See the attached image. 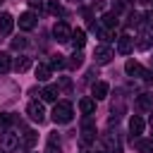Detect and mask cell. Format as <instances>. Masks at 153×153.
<instances>
[{"label": "cell", "mask_w": 153, "mask_h": 153, "mask_svg": "<svg viewBox=\"0 0 153 153\" xmlns=\"http://www.w3.org/2000/svg\"><path fill=\"white\" fill-rule=\"evenodd\" d=\"M72 117H74L72 103H67V100L55 103V108H53V122L55 124H67V122H72Z\"/></svg>", "instance_id": "1"}, {"label": "cell", "mask_w": 153, "mask_h": 153, "mask_svg": "<svg viewBox=\"0 0 153 153\" xmlns=\"http://www.w3.org/2000/svg\"><path fill=\"white\" fill-rule=\"evenodd\" d=\"M53 36H55L57 43L72 41V29H69V24H67V22H57V24L53 26Z\"/></svg>", "instance_id": "2"}, {"label": "cell", "mask_w": 153, "mask_h": 153, "mask_svg": "<svg viewBox=\"0 0 153 153\" xmlns=\"http://www.w3.org/2000/svg\"><path fill=\"white\" fill-rule=\"evenodd\" d=\"M17 146H19V136L17 134H12V131H2L0 134V148L2 151L12 153V151H17Z\"/></svg>", "instance_id": "3"}, {"label": "cell", "mask_w": 153, "mask_h": 153, "mask_svg": "<svg viewBox=\"0 0 153 153\" xmlns=\"http://www.w3.org/2000/svg\"><path fill=\"white\" fill-rule=\"evenodd\" d=\"M26 115H29L33 122H38V124L45 120V110H43V105H41V103H36V100H31V103L26 105Z\"/></svg>", "instance_id": "4"}, {"label": "cell", "mask_w": 153, "mask_h": 153, "mask_svg": "<svg viewBox=\"0 0 153 153\" xmlns=\"http://www.w3.org/2000/svg\"><path fill=\"white\" fill-rule=\"evenodd\" d=\"M134 45H136V41H134L131 36H120V41H117V53L129 55V53L134 50Z\"/></svg>", "instance_id": "5"}, {"label": "cell", "mask_w": 153, "mask_h": 153, "mask_svg": "<svg viewBox=\"0 0 153 153\" xmlns=\"http://www.w3.org/2000/svg\"><path fill=\"white\" fill-rule=\"evenodd\" d=\"M93 57H96V62H98V65H108V62L112 60V50H110L108 45H98V48H96V53H93Z\"/></svg>", "instance_id": "6"}, {"label": "cell", "mask_w": 153, "mask_h": 153, "mask_svg": "<svg viewBox=\"0 0 153 153\" xmlns=\"http://www.w3.org/2000/svg\"><path fill=\"white\" fill-rule=\"evenodd\" d=\"M143 129H146V122H143V117L134 115V117L129 120V131H131V136H141V134H143Z\"/></svg>", "instance_id": "7"}, {"label": "cell", "mask_w": 153, "mask_h": 153, "mask_svg": "<svg viewBox=\"0 0 153 153\" xmlns=\"http://www.w3.org/2000/svg\"><path fill=\"white\" fill-rule=\"evenodd\" d=\"M12 29H14V17L12 14H0V33L2 36H10L12 33Z\"/></svg>", "instance_id": "8"}, {"label": "cell", "mask_w": 153, "mask_h": 153, "mask_svg": "<svg viewBox=\"0 0 153 153\" xmlns=\"http://www.w3.org/2000/svg\"><path fill=\"white\" fill-rule=\"evenodd\" d=\"M33 26H36V14H33V12H24V14H19V29L31 31Z\"/></svg>", "instance_id": "9"}, {"label": "cell", "mask_w": 153, "mask_h": 153, "mask_svg": "<svg viewBox=\"0 0 153 153\" xmlns=\"http://www.w3.org/2000/svg\"><path fill=\"white\" fill-rule=\"evenodd\" d=\"M91 91H93V98H96V100H103V98H108V91H110V86H108L105 81H96Z\"/></svg>", "instance_id": "10"}, {"label": "cell", "mask_w": 153, "mask_h": 153, "mask_svg": "<svg viewBox=\"0 0 153 153\" xmlns=\"http://www.w3.org/2000/svg\"><path fill=\"white\" fill-rule=\"evenodd\" d=\"M124 72L129 74V76H141V72H143V67L136 62V60H127L124 62Z\"/></svg>", "instance_id": "11"}, {"label": "cell", "mask_w": 153, "mask_h": 153, "mask_svg": "<svg viewBox=\"0 0 153 153\" xmlns=\"http://www.w3.org/2000/svg\"><path fill=\"white\" fill-rule=\"evenodd\" d=\"M41 96H43V100H48V103H57L60 88H57V86H45V88L41 91Z\"/></svg>", "instance_id": "12"}, {"label": "cell", "mask_w": 153, "mask_h": 153, "mask_svg": "<svg viewBox=\"0 0 153 153\" xmlns=\"http://www.w3.org/2000/svg\"><path fill=\"white\" fill-rule=\"evenodd\" d=\"M79 110L84 115H93L96 112V98H81L79 100Z\"/></svg>", "instance_id": "13"}, {"label": "cell", "mask_w": 153, "mask_h": 153, "mask_svg": "<svg viewBox=\"0 0 153 153\" xmlns=\"http://www.w3.org/2000/svg\"><path fill=\"white\" fill-rule=\"evenodd\" d=\"M22 143H24L26 148H33V146L38 143V134H36L33 129H26V131L22 134Z\"/></svg>", "instance_id": "14"}, {"label": "cell", "mask_w": 153, "mask_h": 153, "mask_svg": "<svg viewBox=\"0 0 153 153\" xmlns=\"http://www.w3.org/2000/svg\"><path fill=\"white\" fill-rule=\"evenodd\" d=\"M136 151L139 153H153V139H136Z\"/></svg>", "instance_id": "15"}, {"label": "cell", "mask_w": 153, "mask_h": 153, "mask_svg": "<svg viewBox=\"0 0 153 153\" xmlns=\"http://www.w3.org/2000/svg\"><path fill=\"white\" fill-rule=\"evenodd\" d=\"M84 43H86V33H84L81 29L72 31V45H74V48H84Z\"/></svg>", "instance_id": "16"}, {"label": "cell", "mask_w": 153, "mask_h": 153, "mask_svg": "<svg viewBox=\"0 0 153 153\" xmlns=\"http://www.w3.org/2000/svg\"><path fill=\"white\" fill-rule=\"evenodd\" d=\"M12 67H14L17 72H26V69L31 67V57H24V55H22V57H17V60L12 62Z\"/></svg>", "instance_id": "17"}, {"label": "cell", "mask_w": 153, "mask_h": 153, "mask_svg": "<svg viewBox=\"0 0 153 153\" xmlns=\"http://www.w3.org/2000/svg\"><path fill=\"white\" fill-rule=\"evenodd\" d=\"M136 105H139L141 110H151V108H153V96H148V93H141V96L136 98Z\"/></svg>", "instance_id": "18"}, {"label": "cell", "mask_w": 153, "mask_h": 153, "mask_svg": "<svg viewBox=\"0 0 153 153\" xmlns=\"http://www.w3.org/2000/svg\"><path fill=\"white\" fill-rule=\"evenodd\" d=\"M12 69V57L10 53H0V74H7Z\"/></svg>", "instance_id": "19"}, {"label": "cell", "mask_w": 153, "mask_h": 153, "mask_svg": "<svg viewBox=\"0 0 153 153\" xmlns=\"http://www.w3.org/2000/svg\"><path fill=\"white\" fill-rule=\"evenodd\" d=\"M117 24H120V22H117V14H115V12H105V14H103V26H105V29H115Z\"/></svg>", "instance_id": "20"}, {"label": "cell", "mask_w": 153, "mask_h": 153, "mask_svg": "<svg viewBox=\"0 0 153 153\" xmlns=\"http://www.w3.org/2000/svg\"><path fill=\"white\" fill-rule=\"evenodd\" d=\"M36 79L38 81H48L50 79V65H38L36 67Z\"/></svg>", "instance_id": "21"}, {"label": "cell", "mask_w": 153, "mask_h": 153, "mask_svg": "<svg viewBox=\"0 0 153 153\" xmlns=\"http://www.w3.org/2000/svg\"><path fill=\"white\" fill-rule=\"evenodd\" d=\"M151 45H153V36H148V33L139 36V41H136V48H139V50H148Z\"/></svg>", "instance_id": "22"}, {"label": "cell", "mask_w": 153, "mask_h": 153, "mask_svg": "<svg viewBox=\"0 0 153 153\" xmlns=\"http://www.w3.org/2000/svg\"><path fill=\"white\" fill-rule=\"evenodd\" d=\"M45 7H48V12H50V14H62V5H60L57 0H48V2H45Z\"/></svg>", "instance_id": "23"}, {"label": "cell", "mask_w": 153, "mask_h": 153, "mask_svg": "<svg viewBox=\"0 0 153 153\" xmlns=\"http://www.w3.org/2000/svg\"><path fill=\"white\" fill-rule=\"evenodd\" d=\"M96 33H98V38H100L103 43H108V41L112 38V33H110V29H100V26H98V29H96Z\"/></svg>", "instance_id": "24"}, {"label": "cell", "mask_w": 153, "mask_h": 153, "mask_svg": "<svg viewBox=\"0 0 153 153\" xmlns=\"http://www.w3.org/2000/svg\"><path fill=\"white\" fill-rule=\"evenodd\" d=\"M60 67H65V60H62V55H55L50 60V69H60Z\"/></svg>", "instance_id": "25"}, {"label": "cell", "mask_w": 153, "mask_h": 153, "mask_svg": "<svg viewBox=\"0 0 153 153\" xmlns=\"http://www.w3.org/2000/svg\"><path fill=\"white\" fill-rule=\"evenodd\" d=\"M10 122H12V115H7V112H0V129H5Z\"/></svg>", "instance_id": "26"}, {"label": "cell", "mask_w": 153, "mask_h": 153, "mask_svg": "<svg viewBox=\"0 0 153 153\" xmlns=\"http://www.w3.org/2000/svg\"><path fill=\"white\" fill-rule=\"evenodd\" d=\"M43 5H45V0H29V7L31 10H41Z\"/></svg>", "instance_id": "27"}, {"label": "cell", "mask_w": 153, "mask_h": 153, "mask_svg": "<svg viewBox=\"0 0 153 153\" xmlns=\"http://www.w3.org/2000/svg\"><path fill=\"white\" fill-rule=\"evenodd\" d=\"M24 45H26L24 38H14V41H12V48H14V50H19V48H24Z\"/></svg>", "instance_id": "28"}, {"label": "cell", "mask_w": 153, "mask_h": 153, "mask_svg": "<svg viewBox=\"0 0 153 153\" xmlns=\"http://www.w3.org/2000/svg\"><path fill=\"white\" fill-rule=\"evenodd\" d=\"M141 76H143L148 84H153V69H143V72H141Z\"/></svg>", "instance_id": "29"}, {"label": "cell", "mask_w": 153, "mask_h": 153, "mask_svg": "<svg viewBox=\"0 0 153 153\" xmlns=\"http://www.w3.org/2000/svg\"><path fill=\"white\" fill-rule=\"evenodd\" d=\"M69 65H72V67H81V55L76 53V55H74V57L69 60Z\"/></svg>", "instance_id": "30"}, {"label": "cell", "mask_w": 153, "mask_h": 153, "mask_svg": "<svg viewBox=\"0 0 153 153\" xmlns=\"http://www.w3.org/2000/svg\"><path fill=\"white\" fill-rule=\"evenodd\" d=\"M60 86H62V88H69V86H72V81H69L67 76H60Z\"/></svg>", "instance_id": "31"}, {"label": "cell", "mask_w": 153, "mask_h": 153, "mask_svg": "<svg viewBox=\"0 0 153 153\" xmlns=\"http://www.w3.org/2000/svg\"><path fill=\"white\" fill-rule=\"evenodd\" d=\"M93 10H105V0H93Z\"/></svg>", "instance_id": "32"}, {"label": "cell", "mask_w": 153, "mask_h": 153, "mask_svg": "<svg viewBox=\"0 0 153 153\" xmlns=\"http://www.w3.org/2000/svg\"><path fill=\"white\" fill-rule=\"evenodd\" d=\"M151 131H153V110H151Z\"/></svg>", "instance_id": "33"}, {"label": "cell", "mask_w": 153, "mask_h": 153, "mask_svg": "<svg viewBox=\"0 0 153 153\" xmlns=\"http://www.w3.org/2000/svg\"><path fill=\"white\" fill-rule=\"evenodd\" d=\"M151 31H153V24H151Z\"/></svg>", "instance_id": "34"}, {"label": "cell", "mask_w": 153, "mask_h": 153, "mask_svg": "<svg viewBox=\"0 0 153 153\" xmlns=\"http://www.w3.org/2000/svg\"><path fill=\"white\" fill-rule=\"evenodd\" d=\"M0 2H2V0H0Z\"/></svg>", "instance_id": "35"}]
</instances>
